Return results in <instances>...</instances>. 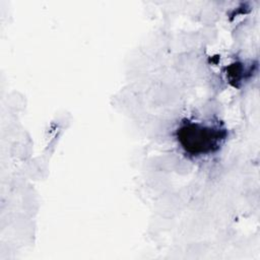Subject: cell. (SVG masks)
Instances as JSON below:
<instances>
[{"label":"cell","instance_id":"6da1fadb","mask_svg":"<svg viewBox=\"0 0 260 260\" xmlns=\"http://www.w3.org/2000/svg\"><path fill=\"white\" fill-rule=\"evenodd\" d=\"M222 139L219 129L201 123H189L179 131V141L182 147L196 155L213 151Z\"/></svg>","mask_w":260,"mask_h":260}]
</instances>
